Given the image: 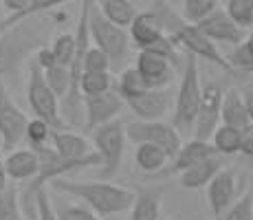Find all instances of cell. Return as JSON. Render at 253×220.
Returning <instances> with one entry per match:
<instances>
[{"label": "cell", "instance_id": "obj_29", "mask_svg": "<svg viewBox=\"0 0 253 220\" xmlns=\"http://www.w3.org/2000/svg\"><path fill=\"white\" fill-rule=\"evenodd\" d=\"M227 62L233 73H253V33H249L238 46H233V51L227 55Z\"/></svg>", "mask_w": 253, "mask_h": 220}, {"label": "cell", "instance_id": "obj_4", "mask_svg": "<svg viewBox=\"0 0 253 220\" xmlns=\"http://www.w3.org/2000/svg\"><path fill=\"white\" fill-rule=\"evenodd\" d=\"M90 40L92 46H97L99 51H104L108 55L110 64L113 66H121L128 62L130 51H132V40H130L128 29L115 27L113 22H108L104 16L99 13L97 4L92 2L90 7Z\"/></svg>", "mask_w": 253, "mask_h": 220}, {"label": "cell", "instance_id": "obj_6", "mask_svg": "<svg viewBox=\"0 0 253 220\" xmlns=\"http://www.w3.org/2000/svg\"><path fill=\"white\" fill-rule=\"evenodd\" d=\"M126 141H128V136H126V121L121 119H115L90 132L92 148L101 156V178L104 180L119 172Z\"/></svg>", "mask_w": 253, "mask_h": 220}, {"label": "cell", "instance_id": "obj_24", "mask_svg": "<svg viewBox=\"0 0 253 220\" xmlns=\"http://www.w3.org/2000/svg\"><path fill=\"white\" fill-rule=\"evenodd\" d=\"M169 156L163 152L161 148H157V145H150V143H141L134 148V163L139 165L143 172H159V170H163L165 165H168Z\"/></svg>", "mask_w": 253, "mask_h": 220}, {"label": "cell", "instance_id": "obj_2", "mask_svg": "<svg viewBox=\"0 0 253 220\" xmlns=\"http://www.w3.org/2000/svg\"><path fill=\"white\" fill-rule=\"evenodd\" d=\"M48 22L44 16L29 18L16 27L0 33V82L13 75L29 57H36L40 48H46Z\"/></svg>", "mask_w": 253, "mask_h": 220}, {"label": "cell", "instance_id": "obj_30", "mask_svg": "<svg viewBox=\"0 0 253 220\" xmlns=\"http://www.w3.org/2000/svg\"><path fill=\"white\" fill-rule=\"evenodd\" d=\"M22 203L18 185L9 183V187L0 194V220H22Z\"/></svg>", "mask_w": 253, "mask_h": 220}, {"label": "cell", "instance_id": "obj_37", "mask_svg": "<svg viewBox=\"0 0 253 220\" xmlns=\"http://www.w3.org/2000/svg\"><path fill=\"white\" fill-rule=\"evenodd\" d=\"M57 218L60 220H101L95 212L88 207H77V205H64V207H55Z\"/></svg>", "mask_w": 253, "mask_h": 220}, {"label": "cell", "instance_id": "obj_22", "mask_svg": "<svg viewBox=\"0 0 253 220\" xmlns=\"http://www.w3.org/2000/svg\"><path fill=\"white\" fill-rule=\"evenodd\" d=\"M95 4L106 20L121 29H130V24L139 16V9L130 0H101V2H95Z\"/></svg>", "mask_w": 253, "mask_h": 220}, {"label": "cell", "instance_id": "obj_13", "mask_svg": "<svg viewBox=\"0 0 253 220\" xmlns=\"http://www.w3.org/2000/svg\"><path fill=\"white\" fill-rule=\"evenodd\" d=\"M126 106L137 121H163V117L168 115L169 106H172V95H169V88L148 90L145 95L128 99Z\"/></svg>", "mask_w": 253, "mask_h": 220}, {"label": "cell", "instance_id": "obj_11", "mask_svg": "<svg viewBox=\"0 0 253 220\" xmlns=\"http://www.w3.org/2000/svg\"><path fill=\"white\" fill-rule=\"evenodd\" d=\"M198 29H201L203 36L209 38L216 46L218 44H231V46H238V44L249 36L245 29H240L229 16H227V11L222 7L216 9L209 18H205V20L198 24Z\"/></svg>", "mask_w": 253, "mask_h": 220}, {"label": "cell", "instance_id": "obj_40", "mask_svg": "<svg viewBox=\"0 0 253 220\" xmlns=\"http://www.w3.org/2000/svg\"><path fill=\"white\" fill-rule=\"evenodd\" d=\"M242 99H245V106H247V115H249V121L253 124V86L242 88Z\"/></svg>", "mask_w": 253, "mask_h": 220}, {"label": "cell", "instance_id": "obj_17", "mask_svg": "<svg viewBox=\"0 0 253 220\" xmlns=\"http://www.w3.org/2000/svg\"><path fill=\"white\" fill-rule=\"evenodd\" d=\"M4 170H7L9 178L16 180V183H31L40 174V154L36 150H31L29 145L27 148H18L7 154Z\"/></svg>", "mask_w": 253, "mask_h": 220}, {"label": "cell", "instance_id": "obj_33", "mask_svg": "<svg viewBox=\"0 0 253 220\" xmlns=\"http://www.w3.org/2000/svg\"><path fill=\"white\" fill-rule=\"evenodd\" d=\"M53 130L51 126L46 124V121L42 119H29V126H27V143L31 150H40V148H46V145H51V136H53Z\"/></svg>", "mask_w": 253, "mask_h": 220}, {"label": "cell", "instance_id": "obj_21", "mask_svg": "<svg viewBox=\"0 0 253 220\" xmlns=\"http://www.w3.org/2000/svg\"><path fill=\"white\" fill-rule=\"evenodd\" d=\"M128 220H161V189H139Z\"/></svg>", "mask_w": 253, "mask_h": 220}, {"label": "cell", "instance_id": "obj_19", "mask_svg": "<svg viewBox=\"0 0 253 220\" xmlns=\"http://www.w3.org/2000/svg\"><path fill=\"white\" fill-rule=\"evenodd\" d=\"M211 156H218L213 145L209 141H198V139H189L187 143H183L181 152L176 154V159L172 161V174H183L185 170L194 168V165L203 163V161L211 159Z\"/></svg>", "mask_w": 253, "mask_h": 220}, {"label": "cell", "instance_id": "obj_3", "mask_svg": "<svg viewBox=\"0 0 253 220\" xmlns=\"http://www.w3.org/2000/svg\"><path fill=\"white\" fill-rule=\"evenodd\" d=\"M203 104V84L201 73H198V60L194 55L185 53V68L178 84L176 97H174V119L172 126L183 134H194V126L198 119V110Z\"/></svg>", "mask_w": 253, "mask_h": 220}, {"label": "cell", "instance_id": "obj_36", "mask_svg": "<svg viewBox=\"0 0 253 220\" xmlns=\"http://www.w3.org/2000/svg\"><path fill=\"white\" fill-rule=\"evenodd\" d=\"M36 216H38V220H60L57 218V209H55V205L51 203V196H48L46 187H42L36 196Z\"/></svg>", "mask_w": 253, "mask_h": 220}, {"label": "cell", "instance_id": "obj_32", "mask_svg": "<svg viewBox=\"0 0 253 220\" xmlns=\"http://www.w3.org/2000/svg\"><path fill=\"white\" fill-rule=\"evenodd\" d=\"M222 9L240 29H253V0H227Z\"/></svg>", "mask_w": 253, "mask_h": 220}, {"label": "cell", "instance_id": "obj_10", "mask_svg": "<svg viewBox=\"0 0 253 220\" xmlns=\"http://www.w3.org/2000/svg\"><path fill=\"white\" fill-rule=\"evenodd\" d=\"M86 106V130L92 132L97 130L99 126H106L110 121H115L119 117V112L124 110L126 101L124 97L119 95V90L113 88L110 92L99 97H86L84 99Z\"/></svg>", "mask_w": 253, "mask_h": 220}, {"label": "cell", "instance_id": "obj_28", "mask_svg": "<svg viewBox=\"0 0 253 220\" xmlns=\"http://www.w3.org/2000/svg\"><path fill=\"white\" fill-rule=\"evenodd\" d=\"M48 48L53 51L57 64L60 66H71L73 62H75V55H77L75 33H57V36L53 38V42L48 44Z\"/></svg>", "mask_w": 253, "mask_h": 220}, {"label": "cell", "instance_id": "obj_16", "mask_svg": "<svg viewBox=\"0 0 253 220\" xmlns=\"http://www.w3.org/2000/svg\"><path fill=\"white\" fill-rule=\"evenodd\" d=\"M2 7L7 9V18L0 22V33L29 20V18L44 16L51 9L60 7V2L57 0H4Z\"/></svg>", "mask_w": 253, "mask_h": 220}, {"label": "cell", "instance_id": "obj_42", "mask_svg": "<svg viewBox=\"0 0 253 220\" xmlns=\"http://www.w3.org/2000/svg\"><path fill=\"white\" fill-rule=\"evenodd\" d=\"M0 150H4V143H2V136H0Z\"/></svg>", "mask_w": 253, "mask_h": 220}, {"label": "cell", "instance_id": "obj_38", "mask_svg": "<svg viewBox=\"0 0 253 220\" xmlns=\"http://www.w3.org/2000/svg\"><path fill=\"white\" fill-rule=\"evenodd\" d=\"M33 62H36L38 66L42 68V71H51V68H55V66H60L57 64V60H55V55H53V51L51 48H40V51L36 53V57H33Z\"/></svg>", "mask_w": 253, "mask_h": 220}, {"label": "cell", "instance_id": "obj_8", "mask_svg": "<svg viewBox=\"0 0 253 220\" xmlns=\"http://www.w3.org/2000/svg\"><path fill=\"white\" fill-rule=\"evenodd\" d=\"M29 119L24 110L11 99L4 82H0V136L7 152L20 148V143L27 139Z\"/></svg>", "mask_w": 253, "mask_h": 220}, {"label": "cell", "instance_id": "obj_1", "mask_svg": "<svg viewBox=\"0 0 253 220\" xmlns=\"http://www.w3.org/2000/svg\"><path fill=\"white\" fill-rule=\"evenodd\" d=\"M53 187L62 194L82 200L90 212H95L99 218L115 216V214L130 212L137 198V192L121 185L108 183V180H71L57 178L53 180Z\"/></svg>", "mask_w": 253, "mask_h": 220}, {"label": "cell", "instance_id": "obj_39", "mask_svg": "<svg viewBox=\"0 0 253 220\" xmlns=\"http://www.w3.org/2000/svg\"><path fill=\"white\" fill-rule=\"evenodd\" d=\"M240 154H245V156H249V159H253V124H251V126H247V128L242 130Z\"/></svg>", "mask_w": 253, "mask_h": 220}, {"label": "cell", "instance_id": "obj_34", "mask_svg": "<svg viewBox=\"0 0 253 220\" xmlns=\"http://www.w3.org/2000/svg\"><path fill=\"white\" fill-rule=\"evenodd\" d=\"M216 220H253V187L247 189V192Z\"/></svg>", "mask_w": 253, "mask_h": 220}, {"label": "cell", "instance_id": "obj_7", "mask_svg": "<svg viewBox=\"0 0 253 220\" xmlns=\"http://www.w3.org/2000/svg\"><path fill=\"white\" fill-rule=\"evenodd\" d=\"M126 136L134 145L141 143L157 145L169 156V161L176 159V154L183 148L181 132L172 124H168V121H137V119L126 121Z\"/></svg>", "mask_w": 253, "mask_h": 220}, {"label": "cell", "instance_id": "obj_43", "mask_svg": "<svg viewBox=\"0 0 253 220\" xmlns=\"http://www.w3.org/2000/svg\"><path fill=\"white\" fill-rule=\"evenodd\" d=\"M22 220H33V218H22Z\"/></svg>", "mask_w": 253, "mask_h": 220}, {"label": "cell", "instance_id": "obj_14", "mask_svg": "<svg viewBox=\"0 0 253 220\" xmlns=\"http://www.w3.org/2000/svg\"><path fill=\"white\" fill-rule=\"evenodd\" d=\"M51 148L64 161H73V163H82V161L97 159L95 148H92L90 139H86L80 132H69V130H57L51 136Z\"/></svg>", "mask_w": 253, "mask_h": 220}, {"label": "cell", "instance_id": "obj_12", "mask_svg": "<svg viewBox=\"0 0 253 220\" xmlns=\"http://www.w3.org/2000/svg\"><path fill=\"white\" fill-rule=\"evenodd\" d=\"M134 68L141 73V77L148 82V86L152 88V90L169 88L174 64L168 57L159 55V53H152V51H139L137 60H134Z\"/></svg>", "mask_w": 253, "mask_h": 220}, {"label": "cell", "instance_id": "obj_9", "mask_svg": "<svg viewBox=\"0 0 253 220\" xmlns=\"http://www.w3.org/2000/svg\"><path fill=\"white\" fill-rule=\"evenodd\" d=\"M222 95H225V92L216 84H207L203 88V104H201V110H198L196 126H194V139L211 141L213 132L220 128Z\"/></svg>", "mask_w": 253, "mask_h": 220}, {"label": "cell", "instance_id": "obj_23", "mask_svg": "<svg viewBox=\"0 0 253 220\" xmlns=\"http://www.w3.org/2000/svg\"><path fill=\"white\" fill-rule=\"evenodd\" d=\"M117 90H119V95L124 97V101H128V99H134V97L145 95V92L152 90V88H150L148 82L141 77V73L137 71V68L128 66V68L121 71L119 82H117Z\"/></svg>", "mask_w": 253, "mask_h": 220}, {"label": "cell", "instance_id": "obj_5", "mask_svg": "<svg viewBox=\"0 0 253 220\" xmlns=\"http://www.w3.org/2000/svg\"><path fill=\"white\" fill-rule=\"evenodd\" d=\"M27 101L31 106L36 119L46 121L55 132L64 128V121H62L60 115V99L48 88L44 80V71L33 60L29 62V73H27Z\"/></svg>", "mask_w": 253, "mask_h": 220}, {"label": "cell", "instance_id": "obj_44", "mask_svg": "<svg viewBox=\"0 0 253 220\" xmlns=\"http://www.w3.org/2000/svg\"><path fill=\"white\" fill-rule=\"evenodd\" d=\"M161 220H168V218H161Z\"/></svg>", "mask_w": 253, "mask_h": 220}, {"label": "cell", "instance_id": "obj_31", "mask_svg": "<svg viewBox=\"0 0 253 220\" xmlns=\"http://www.w3.org/2000/svg\"><path fill=\"white\" fill-rule=\"evenodd\" d=\"M44 80L48 88L53 90V95L57 99H64L73 88V75H71V66H55L51 71H44Z\"/></svg>", "mask_w": 253, "mask_h": 220}, {"label": "cell", "instance_id": "obj_26", "mask_svg": "<svg viewBox=\"0 0 253 220\" xmlns=\"http://www.w3.org/2000/svg\"><path fill=\"white\" fill-rule=\"evenodd\" d=\"M115 86V77L110 73H82L80 77V90L86 97H99L110 92Z\"/></svg>", "mask_w": 253, "mask_h": 220}, {"label": "cell", "instance_id": "obj_25", "mask_svg": "<svg viewBox=\"0 0 253 220\" xmlns=\"http://www.w3.org/2000/svg\"><path fill=\"white\" fill-rule=\"evenodd\" d=\"M209 143L213 145L218 156H231L240 152V145H242V130L229 128V126H220L216 132H213L211 141Z\"/></svg>", "mask_w": 253, "mask_h": 220}, {"label": "cell", "instance_id": "obj_35", "mask_svg": "<svg viewBox=\"0 0 253 220\" xmlns=\"http://www.w3.org/2000/svg\"><path fill=\"white\" fill-rule=\"evenodd\" d=\"M110 64L108 55L104 51H99L97 46H90L84 55V73H110Z\"/></svg>", "mask_w": 253, "mask_h": 220}, {"label": "cell", "instance_id": "obj_20", "mask_svg": "<svg viewBox=\"0 0 253 220\" xmlns=\"http://www.w3.org/2000/svg\"><path fill=\"white\" fill-rule=\"evenodd\" d=\"M220 170H222L220 156H211V159L203 161V163L194 165V168L185 170L183 174H178V183H181V187H185V189L209 187V183L220 174Z\"/></svg>", "mask_w": 253, "mask_h": 220}, {"label": "cell", "instance_id": "obj_15", "mask_svg": "<svg viewBox=\"0 0 253 220\" xmlns=\"http://www.w3.org/2000/svg\"><path fill=\"white\" fill-rule=\"evenodd\" d=\"M236 194H238V178L231 170L222 168L220 174L209 183L207 187V200H209V209L213 214V220L220 218L227 209L236 203Z\"/></svg>", "mask_w": 253, "mask_h": 220}, {"label": "cell", "instance_id": "obj_27", "mask_svg": "<svg viewBox=\"0 0 253 220\" xmlns=\"http://www.w3.org/2000/svg\"><path fill=\"white\" fill-rule=\"evenodd\" d=\"M216 9H220V2H216V0H185L181 18L187 24L198 27V24L205 20V18L211 16Z\"/></svg>", "mask_w": 253, "mask_h": 220}, {"label": "cell", "instance_id": "obj_18", "mask_svg": "<svg viewBox=\"0 0 253 220\" xmlns=\"http://www.w3.org/2000/svg\"><path fill=\"white\" fill-rule=\"evenodd\" d=\"M220 126H229V128H236V130H245L247 126H251L245 99H242V90H238L236 86L227 88L225 95H222Z\"/></svg>", "mask_w": 253, "mask_h": 220}, {"label": "cell", "instance_id": "obj_41", "mask_svg": "<svg viewBox=\"0 0 253 220\" xmlns=\"http://www.w3.org/2000/svg\"><path fill=\"white\" fill-rule=\"evenodd\" d=\"M9 187V176H7V170H4V161H0V194Z\"/></svg>", "mask_w": 253, "mask_h": 220}]
</instances>
